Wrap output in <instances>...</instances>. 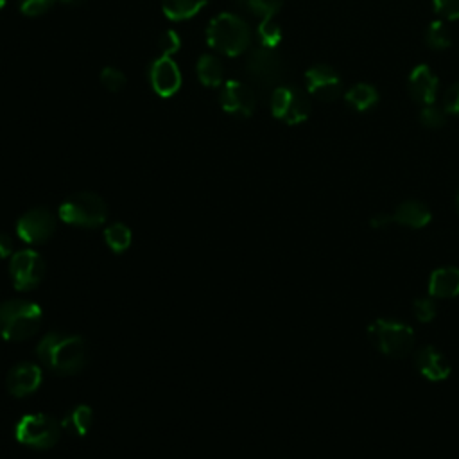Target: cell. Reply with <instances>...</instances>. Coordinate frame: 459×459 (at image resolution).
I'll return each instance as SVG.
<instances>
[{"label": "cell", "mask_w": 459, "mask_h": 459, "mask_svg": "<svg viewBox=\"0 0 459 459\" xmlns=\"http://www.w3.org/2000/svg\"><path fill=\"white\" fill-rule=\"evenodd\" d=\"M56 230L54 215L39 206L30 208L16 221V235L27 244H43L47 242Z\"/></svg>", "instance_id": "cell-10"}, {"label": "cell", "mask_w": 459, "mask_h": 459, "mask_svg": "<svg viewBox=\"0 0 459 459\" xmlns=\"http://www.w3.org/2000/svg\"><path fill=\"white\" fill-rule=\"evenodd\" d=\"M420 122L429 129H439L446 122V111H445V108L441 109L434 104H427L420 111Z\"/></svg>", "instance_id": "cell-27"}, {"label": "cell", "mask_w": 459, "mask_h": 459, "mask_svg": "<svg viewBox=\"0 0 459 459\" xmlns=\"http://www.w3.org/2000/svg\"><path fill=\"white\" fill-rule=\"evenodd\" d=\"M246 72L249 79L260 88H278L285 77V63L274 48L256 47L246 59Z\"/></svg>", "instance_id": "cell-7"}, {"label": "cell", "mask_w": 459, "mask_h": 459, "mask_svg": "<svg viewBox=\"0 0 459 459\" xmlns=\"http://www.w3.org/2000/svg\"><path fill=\"white\" fill-rule=\"evenodd\" d=\"M425 41L430 48L434 50H445L450 47L452 43V34L448 30V27L441 22V20H436L432 22L429 27H427V32H425Z\"/></svg>", "instance_id": "cell-24"}, {"label": "cell", "mask_w": 459, "mask_h": 459, "mask_svg": "<svg viewBox=\"0 0 459 459\" xmlns=\"http://www.w3.org/2000/svg\"><path fill=\"white\" fill-rule=\"evenodd\" d=\"M5 2H7V0H0V9L5 5Z\"/></svg>", "instance_id": "cell-37"}, {"label": "cell", "mask_w": 459, "mask_h": 459, "mask_svg": "<svg viewBox=\"0 0 459 459\" xmlns=\"http://www.w3.org/2000/svg\"><path fill=\"white\" fill-rule=\"evenodd\" d=\"M391 222H394V221H393V215H387V213H378V215L371 217V221H369V224H371L373 228H385V226H389Z\"/></svg>", "instance_id": "cell-35"}, {"label": "cell", "mask_w": 459, "mask_h": 459, "mask_svg": "<svg viewBox=\"0 0 459 459\" xmlns=\"http://www.w3.org/2000/svg\"><path fill=\"white\" fill-rule=\"evenodd\" d=\"M59 219L70 226L97 228L108 217V206L99 194L75 192L59 204Z\"/></svg>", "instance_id": "cell-4"}, {"label": "cell", "mask_w": 459, "mask_h": 459, "mask_svg": "<svg viewBox=\"0 0 459 459\" xmlns=\"http://www.w3.org/2000/svg\"><path fill=\"white\" fill-rule=\"evenodd\" d=\"M271 111L278 120L289 126L299 124L310 115L308 95L296 86L280 84L271 93Z\"/></svg>", "instance_id": "cell-8"}, {"label": "cell", "mask_w": 459, "mask_h": 459, "mask_svg": "<svg viewBox=\"0 0 459 459\" xmlns=\"http://www.w3.org/2000/svg\"><path fill=\"white\" fill-rule=\"evenodd\" d=\"M255 104H256L255 91L247 84L240 81H228L222 86L221 106L230 115L249 117L255 111Z\"/></svg>", "instance_id": "cell-12"}, {"label": "cell", "mask_w": 459, "mask_h": 459, "mask_svg": "<svg viewBox=\"0 0 459 459\" xmlns=\"http://www.w3.org/2000/svg\"><path fill=\"white\" fill-rule=\"evenodd\" d=\"M204 4L206 0H163L161 7L167 18L178 22L197 14Z\"/></svg>", "instance_id": "cell-22"}, {"label": "cell", "mask_w": 459, "mask_h": 459, "mask_svg": "<svg viewBox=\"0 0 459 459\" xmlns=\"http://www.w3.org/2000/svg\"><path fill=\"white\" fill-rule=\"evenodd\" d=\"M344 100L350 108H353L355 111H366L369 108H373L378 100V91L366 82H359L355 86H351L346 93H344Z\"/></svg>", "instance_id": "cell-20"}, {"label": "cell", "mask_w": 459, "mask_h": 459, "mask_svg": "<svg viewBox=\"0 0 459 459\" xmlns=\"http://www.w3.org/2000/svg\"><path fill=\"white\" fill-rule=\"evenodd\" d=\"M197 77L204 86H219L222 82L224 75V66L215 56H201L197 61Z\"/></svg>", "instance_id": "cell-21"}, {"label": "cell", "mask_w": 459, "mask_h": 459, "mask_svg": "<svg viewBox=\"0 0 459 459\" xmlns=\"http://www.w3.org/2000/svg\"><path fill=\"white\" fill-rule=\"evenodd\" d=\"M434 11L445 20H459V0H432Z\"/></svg>", "instance_id": "cell-31"}, {"label": "cell", "mask_w": 459, "mask_h": 459, "mask_svg": "<svg viewBox=\"0 0 459 459\" xmlns=\"http://www.w3.org/2000/svg\"><path fill=\"white\" fill-rule=\"evenodd\" d=\"M457 208H459V194H457Z\"/></svg>", "instance_id": "cell-38"}, {"label": "cell", "mask_w": 459, "mask_h": 459, "mask_svg": "<svg viewBox=\"0 0 459 459\" xmlns=\"http://www.w3.org/2000/svg\"><path fill=\"white\" fill-rule=\"evenodd\" d=\"M36 353L39 362L57 375L79 373L88 360L86 341L75 333H47L38 342Z\"/></svg>", "instance_id": "cell-1"}, {"label": "cell", "mask_w": 459, "mask_h": 459, "mask_svg": "<svg viewBox=\"0 0 459 459\" xmlns=\"http://www.w3.org/2000/svg\"><path fill=\"white\" fill-rule=\"evenodd\" d=\"M307 90L312 97L332 102L335 100L342 91V82L339 74L328 66V65H314L305 74Z\"/></svg>", "instance_id": "cell-11"}, {"label": "cell", "mask_w": 459, "mask_h": 459, "mask_svg": "<svg viewBox=\"0 0 459 459\" xmlns=\"http://www.w3.org/2000/svg\"><path fill=\"white\" fill-rule=\"evenodd\" d=\"M149 77L154 91L161 97L174 95L181 86L179 68L169 56H161L156 61H152Z\"/></svg>", "instance_id": "cell-14"}, {"label": "cell", "mask_w": 459, "mask_h": 459, "mask_svg": "<svg viewBox=\"0 0 459 459\" xmlns=\"http://www.w3.org/2000/svg\"><path fill=\"white\" fill-rule=\"evenodd\" d=\"M13 255V240L7 233H0V258H7Z\"/></svg>", "instance_id": "cell-34"}, {"label": "cell", "mask_w": 459, "mask_h": 459, "mask_svg": "<svg viewBox=\"0 0 459 459\" xmlns=\"http://www.w3.org/2000/svg\"><path fill=\"white\" fill-rule=\"evenodd\" d=\"M91 420H93L91 409L81 403V405H75L70 412H66V416L61 420V427L72 436H84L91 427Z\"/></svg>", "instance_id": "cell-19"}, {"label": "cell", "mask_w": 459, "mask_h": 459, "mask_svg": "<svg viewBox=\"0 0 459 459\" xmlns=\"http://www.w3.org/2000/svg\"><path fill=\"white\" fill-rule=\"evenodd\" d=\"M61 430H63L61 421H57L48 414L34 412V414H25L18 420L14 436L25 446L50 448L59 441Z\"/></svg>", "instance_id": "cell-6"}, {"label": "cell", "mask_w": 459, "mask_h": 459, "mask_svg": "<svg viewBox=\"0 0 459 459\" xmlns=\"http://www.w3.org/2000/svg\"><path fill=\"white\" fill-rule=\"evenodd\" d=\"M59 2H63V4H66V5H79V4H82L84 0H59Z\"/></svg>", "instance_id": "cell-36"}, {"label": "cell", "mask_w": 459, "mask_h": 459, "mask_svg": "<svg viewBox=\"0 0 459 459\" xmlns=\"http://www.w3.org/2000/svg\"><path fill=\"white\" fill-rule=\"evenodd\" d=\"M57 0H18V7L27 16H39L47 13Z\"/></svg>", "instance_id": "cell-30"}, {"label": "cell", "mask_w": 459, "mask_h": 459, "mask_svg": "<svg viewBox=\"0 0 459 459\" xmlns=\"http://www.w3.org/2000/svg\"><path fill=\"white\" fill-rule=\"evenodd\" d=\"M437 77L436 74L430 70V66L427 65H418L411 75H409V81H407V88H409V93L411 97L427 106V104H434L436 100V93H437Z\"/></svg>", "instance_id": "cell-15"}, {"label": "cell", "mask_w": 459, "mask_h": 459, "mask_svg": "<svg viewBox=\"0 0 459 459\" xmlns=\"http://www.w3.org/2000/svg\"><path fill=\"white\" fill-rule=\"evenodd\" d=\"M369 339L375 348L393 359L405 357L414 348V332L405 323L394 319H377L369 325Z\"/></svg>", "instance_id": "cell-5"}, {"label": "cell", "mask_w": 459, "mask_h": 459, "mask_svg": "<svg viewBox=\"0 0 459 459\" xmlns=\"http://www.w3.org/2000/svg\"><path fill=\"white\" fill-rule=\"evenodd\" d=\"M104 240L113 253H124L131 246V230L124 222H113L104 230Z\"/></svg>", "instance_id": "cell-23"}, {"label": "cell", "mask_w": 459, "mask_h": 459, "mask_svg": "<svg viewBox=\"0 0 459 459\" xmlns=\"http://www.w3.org/2000/svg\"><path fill=\"white\" fill-rule=\"evenodd\" d=\"M412 312H414V316H416V319H418L420 323H429V321H432V319L436 317V312H437L432 296H430V298H418V299L412 303Z\"/></svg>", "instance_id": "cell-29"}, {"label": "cell", "mask_w": 459, "mask_h": 459, "mask_svg": "<svg viewBox=\"0 0 459 459\" xmlns=\"http://www.w3.org/2000/svg\"><path fill=\"white\" fill-rule=\"evenodd\" d=\"M43 373L41 368L32 364V362H20L16 366L11 368V371L7 373V391L16 396V398H23L32 394L39 384H41Z\"/></svg>", "instance_id": "cell-13"}, {"label": "cell", "mask_w": 459, "mask_h": 459, "mask_svg": "<svg viewBox=\"0 0 459 459\" xmlns=\"http://www.w3.org/2000/svg\"><path fill=\"white\" fill-rule=\"evenodd\" d=\"M41 308L29 299H7L0 303V335L7 341H23L34 335L41 325Z\"/></svg>", "instance_id": "cell-2"}, {"label": "cell", "mask_w": 459, "mask_h": 459, "mask_svg": "<svg viewBox=\"0 0 459 459\" xmlns=\"http://www.w3.org/2000/svg\"><path fill=\"white\" fill-rule=\"evenodd\" d=\"M9 274L16 290H32L45 276V262L39 253L22 249L11 255Z\"/></svg>", "instance_id": "cell-9"}, {"label": "cell", "mask_w": 459, "mask_h": 459, "mask_svg": "<svg viewBox=\"0 0 459 459\" xmlns=\"http://www.w3.org/2000/svg\"><path fill=\"white\" fill-rule=\"evenodd\" d=\"M100 82L109 91H120L126 86V75L113 66H106L100 72Z\"/></svg>", "instance_id": "cell-28"}, {"label": "cell", "mask_w": 459, "mask_h": 459, "mask_svg": "<svg viewBox=\"0 0 459 459\" xmlns=\"http://www.w3.org/2000/svg\"><path fill=\"white\" fill-rule=\"evenodd\" d=\"M443 108H445L446 113L459 117V82L452 84V86L445 91Z\"/></svg>", "instance_id": "cell-32"}, {"label": "cell", "mask_w": 459, "mask_h": 459, "mask_svg": "<svg viewBox=\"0 0 459 459\" xmlns=\"http://www.w3.org/2000/svg\"><path fill=\"white\" fill-rule=\"evenodd\" d=\"M430 219H432V213L427 208V204H423L421 201H414V199L403 201L402 204L396 206V210L393 213V221L396 224H402L411 230H420V228L427 226L430 222Z\"/></svg>", "instance_id": "cell-17"}, {"label": "cell", "mask_w": 459, "mask_h": 459, "mask_svg": "<svg viewBox=\"0 0 459 459\" xmlns=\"http://www.w3.org/2000/svg\"><path fill=\"white\" fill-rule=\"evenodd\" d=\"M414 362H416V368L418 371L427 378V380H432V382H439V380H445L448 375H450V362L448 359L434 346H423L416 351V357H414Z\"/></svg>", "instance_id": "cell-16"}, {"label": "cell", "mask_w": 459, "mask_h": 459, "mask_svg": "<svg viewBox=\"0 0 459 459\" xmlns=\"http://www.w3.org/2000/svg\"><path fill=\"white\" fill-rule=\"evenodd\" d=\"M206 39L212 48L226 56H238L247 48L251 32L240 16L221 13L208 23Z\"/></svg>", "instance_id": "cell-3"}, {"label": "cell", "mask_w": 459, "mask_h": 459, "mask_svg": "<svg viewBox=\"0 0 459 459\" xmlns=\"http://www.w3.org/2000/svg\"><path fill=\"white\" fill-rule=\"evenodd\" d=\"M158 45H160L163 56H170V54H174V52L179 48L181 41H179V36H178L174 30H165V32L160 36Z\"/></svg>", "instance_id": "cell-33"}, {"label": "cell", "mask_w": 459, "mask_h": 459, "mask_svg": "<svg viewBox=\"0 0 459 459\" xmlns=\"http://www.w3.org/2000/svg\"><path fill=\"white\" fill-rule=\"evenodd\" d=\"M235 2L238 5L253 11L262 20L273 18L280 11V7L283 4V0H235Z\"/></svg>", "instance_id": "cell-25"}, {"label": "cell", "mask_w": 459, "mask_h": 459, "mask_svg": "<svg viewBox=\"0 0 459 459\" xmlns=\"http://www.w3.org/2000/svg\"><path fill=\"white\" fill-rule=\"evenodd\" d=\"M258 38H260V43L264 47L274 48L281 39V30H280L278 23L273 18H265L258 25Z\"/></svg>", "instance_id": "cell-26"}, {"label": "cell", "mask_w": 459, "mask_h": 459, "mask_svg": "<svg viewBox=\"0 0 459 459\" xmlns=\"http://www.w3.org/2000/svg\"><path fill=\"white\" fill-rule=\"evenodd\" d=\"M429 294L432 298H454L459 294V269L439 267L430 274Z\"/></svg>", "instance_id": "cell-18"}]
</instances>
